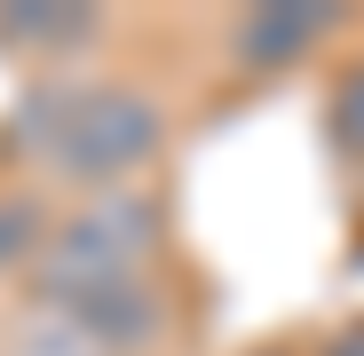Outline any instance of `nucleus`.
I'll return each mask as SVG.
<instances>
[{"instance_id":"1","label":"nucleus","mask_w":364,"mask_h":356,"mask_svg":"<svg viewBox=\"0 0 364 356\" xmlns=\"http://www.w3.org/2000/svg\"><path fill=\"white\" fill-rule=\"evenodd\" d=\"M151 246H159V206L135 190H111L55 230V246L40 261V293L64 317H87V309L119 301V293H143Z\"/></svg>"},{"instance_id":"2","label":"nucleus","mask_w":364,"mask_h":356,"mask_svg":"<svg viewBox=\"0 0 364 356\" xmlns=\"http://www.w3.org/2000/svg\"><path fill=\"white\" fill-rule=\"evenodd\" d=\"M159 111L135 95V87H40L24 103V143L64 166V174H87V183H111L159 151Z\"/></svg>"},{"instance_id":"3","label":"nucleus","mask_w":364,"mask_h":356,"mask_svg":"<svg viewBox=\"0 0 364 356\" xmlns=\"http://www.w3.org/2000/svg\"><path fill=\"white\" fill-rule=\"evenodd\" d=\"M325 32V9H301V0H277V9H254L246 32H237V55L246 64H285Z\"/></svg>"},{"instance_id":"4","label":"nucleus","mask_w":364,"mask_h":356,"mask_svg":"<svg viewBox=\"0 0 364 356\" xmlns=\"http://www.w3.org/2000/svg\"><path fill=\"white\" fill-rule=\"evenodd\" d=\"M95 16L87 9H48V0H16V9H0V40H24V48H72L87 40Z\"/></svg>"},{"instance_id":"5","label":"nucleus","mask_w":364,"mask_h":356,"mask_svg":"<svg viewBox=\"0 0 364 356\" xmlns=\"http://www.w3.org/2000/svg\"><path fill=\"white\" fill-rule=\"evenodd\" d=\"M9 356H111L80 317H64V309H55V317H32L24 333H16V348Z\"/></svg>"},{"instance_id":"6","label":"nucleus","mask_w":364,"mask_h":356,"mask_svg":"<svg viewBox=\"0 0 364 356\" xmlns=\"http://www.w3.org/2000/svg\"><path fill=\"white\" fill-rule=\"evenodd\" d=\"M32 230H40V214H32V198H0V269H9V261H24V254H32Z\"/></svg>"},{"instance_id":"7","label":"nucleus","mask_w":364,"mask_h":356,"mask_svg":"<svg viewBox=\"0 0 364 356\" xmlns=\"http://www.w3.org/2000/svg\"><path fill=\"white\" fill-rule=\"evenodd\" d=\"M333 119H341V135H348V151H364V72L341 87V103H333Z\"/></svg>"}]
</instances>
